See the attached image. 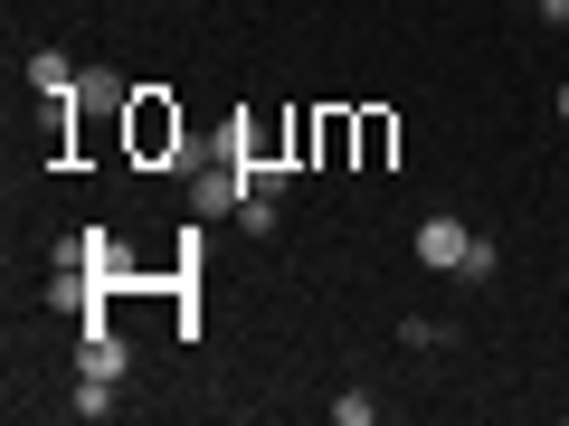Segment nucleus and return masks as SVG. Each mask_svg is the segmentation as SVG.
<instances>
[{
  "label": "nucleus",
  "instance_id": "obj_12",
  "mask_svg": "<svg viewBox=\"0 0 569 426\" xmlns=\"http://www.w3.org/2000/svg\"><path fill=\"white\" fill-rule=\"evenodd\" d=\"M531 10H541V20H550V29H569V0H531Z\"/></svg>",
  "mask_w": 569,
  "mask_h": 426
},
{
  "label": "nucleus",
  "instance_id": "obj_1",
  "mask_svg": "<svg viewBox=\"0 0 569 426\" xmlns=\"http://www.w3.org/2000/svg\"><path fill=\"white\" fill-rule=\"evenodd\" d=\"M123 152L133 162H181V104L162 85H133V104H123Z\"/></svg>",
  "mask_w": 569,
  "mask_h": 426
},
{
  "label": "nucleus",
  "instance_id": "obj_4",
  "mask_svg": "<svg viewBox=\"0 0 569 426\" xmlns=\"http://www.w3.org/2000/svg\"><path fill=\"white\" fill-rule=\"evenodd\" d=\"M238 200H247L238 152H228V162H209V171H190V209H200V219H219V209H238Z\"/></svg>",
  "mask_w": 569,
  "mask_h": 426
},
{
  "label": "nucleus",
  "instance_id": "obj_3",
  "mask_svg": "<svg viewBox=\"0 0 569 426\" xmlns=\"http://www.w3.org/2000/svg\"><path fill=\"white\" fill-rule=\"evenodd\" d=\"M389 152H399V114L361 104V114H351V162H361V171H389Z\"/></svg>",
  "mask_w": 569,
  "mask_h": 426
},
{
  "label": "nucleus",
  "instance_id": "obj_8",
  "mask_svg": "<svg viewBox=\"0 0 569 426\" xmlns=\"http://www.w3.org/2000/svg\"><path fill=\"white\" fill-rule=\"evenodd\" d=\"M77 95H86V104H133V85H123L114 67H86V85H77Z\"/></svg>",
  "mask_w": 569,
  "mask_h": 426
},
{
  "label": "nucleus",
  "instance_id": "obj_10",
  "mask_svg": "<svg viewBox=\"0 0 569 426\" xmlns=\"http://www.w3.org/2000/svg\"><path fill=\"white\" fill-rule=\"evenodd\" d=\"M67 407H77V417H114V379H86Z\"/></svg>",
  "mask_w": 569,
  "mask_h": 426
},
{
  "label": "nucleus",
  "instance_id": "obj_5",
  "mask_svg": "<svg viewBox=\"0 0 569 426\" xmlns=\"http://www.w3.org/2000/svg\"><path fill=\"white\" fill-rule=\"evenodd\" d=\"M123 369H133V351H123V332L86 323V379H123Z\"/></svg>",
  "mask_w": 569,
  "mask_h": 426
},
{
  "label": "nucleus",
  "instance_id": "obj_6",
  "mask_svg": "<svg viewBox=\"0 0 569 426\" xmlns=\"http://www.w3.org/2000/svg\"><path fill=\"white\" fill-rule=\"evenodd\" d=\"M313 162H323V171L351 162V114H342V104H332V114H313Z\"/></svg>",
  "mask_w": 569,
  "mask_h": 426
},
{
  "label": "nucleus",
  "instance_id": "obj_9",
  "mask_svg": "<svg viewBox=\"0 0 569 426\" xmlns=\"http://www.w3.org/2000/svg\"><path fill=\"white\" fill-rule=\"evenodd\" d=\"M238 219H247V237H276V200H266V190H247Z\"/></svg>",
  "mask_w": 569,
  "mask_h": 426
},
{
  "label": "nucleus",
  "instance_id": "obj_11",
  "mask_svg": "<svg viewBox=\"0 0 569 426\" xmlns=\"http://www.w3.org/2000/svg\"><path fill=\"white\" fill-rule=\"evenodd\" d=\"M332 417H342V426H370V417H380V398H370V388H351V398H332Z\"/></svg>",
  "mask_w": 569,
  "mask_h": 426
},
{
  "label": "nucleus",
  "instance_id": "obj_7",
  "mask_svg": "<svg viewBox=\"0 0 569 426\" xmlns=\"http://www.w3.org/2000/svg\"><path fill=\"white\" fill-rule=\"evenodd\" d=\"M29 85H39V95H58V104H77V85H86V77L58 58V48H39V58H29Z\"/></svg>",
  "mask_w": 569,
  "mask_h": 426
},
{
  "label": "nucleus",
  "instance_id": "obj_13",
  "mask_svg": "<svg viewBox=\"0 0 569 426\" xmlns=\"http://www.w3.org/2000/svg\"><path fill=\"white\" fill-rule=\"evenodd\" d=\"M560 123H569V85H560Z\"/></svg>",
  "mask_w": 569,
  "mask_h": 426
},
{
  "label": "nucleus",
  "instance_id": "obj_2",
  "mask_svg": "<svg viewBox=\"0 0 569 426\" xmlns=\"http://www.w3.org/2000/svg\"><path fill=\"white\" fill-rule=\"evenodd\" d=\"M466 246H475L466 219H447V209H437V219H418V256L437 265V275H466Z\"/></svg>",
  "mask_w": 569,
  "mask_h": 426
}]
</instances>
